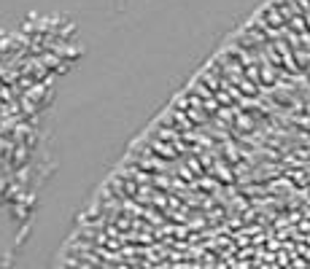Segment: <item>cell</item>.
<instances>
[{
    "instance_id": "6da1fadb",
    "label": "cell",
    "mask_w": 310,
    "mask_h": 269,
    "mask_svg": "<svg viewBox=\"0 0 310 269\" xmlns=\"http://www.w3.org/2000/svg\"><path fill=\"white\" fill-rule=\"evenodd\" d=\"M154 148H156V154H162V156H167V159H173V148L170 146H164V143H154Z\"/></svg>"
}]
</instances>
